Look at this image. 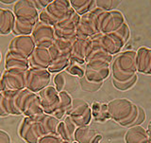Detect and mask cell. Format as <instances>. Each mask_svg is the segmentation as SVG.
Masks as SVG:
<instances>
[{
	"mask_svg": "<svg viewBox=\"0 0 151 143\" xmlns=\"http://www.w3.org/2000/svg\"><path fill=\"white\" fill-rule=\"evenodd\" d=\"M143 113V109L127 99H115L108 103L109 118L123 126L139 125L143 121L140 118Z\"/></svg>",
	"mask_w": 151,
	"mask_h": 143,
	"instance_id": "6da1fadb",
	"label": "cell"
},
{
	"mask_svg": "<svg viewBox=\"0 0 151 143\" xmlns=\"http://www.w3.org/2000/svg\"><path fill=\"white\" fill-rule=\"evenodd\" d=\"M136 57L137 51L134 50H127L118 53L112 60L111 65L112 80L124 83L136 77L138 73Z\"/></svg>",
	"mask_w": 151,
	"mask_h": 143,
	"instance_id": "7a4b0ae2",
	"label": "cell"
},
{
	"mask_svg": "<svg viewBox=\"0 0 151 143\" xmlns=\"http://www.w3.org/2000/svg\"><path fill=\"white\" fill-rule=\"evenodd\" d=\"M130 35L129 28L127 24L125 23L119 30L112 33H97L96 35L93 36V40L94 43L107 53L111 55H115L120 53L121 49H123Z\"/></svg>",
	"mask_w": 151,
	"mask_h": 143,
	"instance_id": "3957f363",
	"label": "cell"
},
{
	"mask_svg": "<svg viewBox=\"0 0 151 143\" xmlns=\"http://www.w3.org/2000/svg\"><path fill=\"white\" fill-rule=\"evenodd\" d=\"M73 11L69 0H52L48 6L40 12L39 21L54 27Z\"/></svg>",
	"mask_w": 151,
	"mask_h": 143,
	"instance_id": "277c9868",
	"label": "cell"
},
{
	"mask_svg": "<svg viewBox=\"0 0 151 143\" xmlns=\"http://www.w3.org/2000/svg\"><path fill=\"white\" fill-rule=\"evenodd\" d=\"M17 103L19 111L27 117H35L44 113L39 95L27 88L18 90Z\"/></svg>",
	"mask_w": 151,
	"mask_h": 143,
	"instance_id": "5b68a950",
	"label": "cell"
},
{
	"mask_svg": "<svg viewBox=\"0 0 151 143\" xmlns=\"http://www.w3.org/2000/svg\"><path fill=\"white\" fill-rule=\"evenodd\" d=\"M126 23L124 15L121 12L114 9L104 12L99 9L97 15V30L99 33L107 34L117 31Z\"/></svg>",
	"mask_w": 151,
	"mask_h": 143,
	"instance_id": "8992f818",
	"label": "cell"
},
{
	"mask_svg": "<svg viewBox=\"0 0 151 143\" xmlns=\"http://www.w3.org/2000/svg\"><path fill=\"white\" fill-rule=\"evenodd\" d=\"M67 115L71 117L78 127L89 125L93 118L91 105L80 99H73Z\"/></svg>",
	"mask_w": 151,
	"mask_h": 143,
	"instance_id": "52a82bcc",
	"label": "cell"
},
{
	"mask_svg": "<svg viewBox=\"0 0 151 143\" xmlns=\"http://www.w3.org/2000/svg\"><path fill=\"white\" fill-rule=\"evenodd\" d=\"M80 15L73 11L68 16L58 22L53 27L56 37L66 38V39L75 40L77 38L78 25Z\"/></svg>",
	"mask_w": 151,
	"mask_h": 143,
	"instance_id": "ba28073f",
	"label": "cell"
},
{
	"mask_svg": "<svg viewBox=\"0 0 151 143\" xmlns=\"http://www.w3.org/2000/svg\"><path fill=\"white\" fill-rule=\"evenodd\" d=\"M99 12L98 8H94L93 11L80 16L78 25L77 37L79 38H91L96 35L97 30V15Z\"/></svg>",
	"mask_w": 151,
	"mask_h": 143,
	"instance_id": "9c48e42d",
	"label": "cell"
},
{
	"mask_svg": "<svg viewBox=\"0 0 151 143\" xmlns=\"http://www.w3.org/2000/svg\"><path fill=\"white\" fill-rule=\"evenodd\" d=\"M51 75L47 69L31 68L27 72V89L32 92H40L42 89L48 86Z\"/></svg>",
	"mask_w": 151,
	"mask_h": 143,
	"instance_id": "30bf717a",
	"label": "cell"
},
{
	"mask_svg": "<svg viewBox=\"0 0 151 143\" xmlns=\"http://www.w3.org/2000/svg\"><path fill=\"white\" fill-rule=\"evenodd\" d=\"M36 45L30 35H19L12 41L9 46V53L28 60L34 51Z\"/></svg>",
	"mask_w": 151,
	"mask_h": 143,
	"instance_id": "8fae6325",
	"label": "cell"
},
{
	"mask_svg": "<svg viewBox=\"0 0 151 143\" xmlns=\"http://www.w3.org/2000/svg\"><path fill=\"white\" fill-rule=\"evenodd\" d=\"M32 38L36 46L49 49L56 39L54 28L39 21L32 32Z\"/></svg>",
	"mask_w": 151,
	"mask_h": 143,
	"instance_id": "7c38bea8",
	"label": "cell"
},
{
	"mask_svg": "<svg viewBox=\"0 0 151 143\" xmlns=\"http://www.w3.org/2000/svg\"><path fill=\"white\" fill-rule=\"evenodd\" d=\"M92 39L91 38H79L77 37L73 42L72 49L70 51L71 62L78 65L86 63L91 52Z\"/></svg>",
	"mask_w": 151,
	"mask_h": 143,
	"instance_id": "4fadbf2b",
	"label": "cell"
},
{
	"mask_svg": "<svg viewBox=\"0 0 151 143\" xmlns=\"http://www.w3.org/2000/svg\"><path fill=\"white\" fill-rule=\"evenodd\" d=\"M28 70L8 69L3 74L6 90H23L27 88Z\"/></svg>",
	"mask_w": 151,
	"mask_h": 143,
	"instance_id": "5bb4252c",
	"label": "cell"
},
{
	"mask_svg": "<svg viewBox=\"0 0 151 143\" xmlns=\"http://www.w3.org/2000/svg\"><path fill=\"white\" fill-rule=\"evenodd\" d=\"M19 133L20 136L27 143H38L44 136L35 117H27L22 122Z\"/></svg>",
	"mask_w": 151,
	"mask_h": 143,
	"instance_id": "9a60e30c",
	"label": "cell"
},
{
	"mask_svg": "<svg viewBox=\"0 0 151 143\" xmlns=\"http://www.w3.org/2000/svg\"><path fill=\"white\" fill-rule=\"evenodd\" d=\"M39 98L44 113L53 115L59 105L60 92L53 86H47L39 92Z\"/></svg>",
	"mask_w": 151,
	"mask_h": 143,
	"instance_id": "2e32d148",
	"label": "cell"
},
{
	"mask_svg": "<svg viewBox=\"0 0 151 143\" xmlns=\"http://www.w3.org/2000/svg\"><path fill=\"white\" fill-rule=\"evenodd\" d=\"M13 11L16 19L37 22L39 20L40 13L33 1H27V0L16 1V3L14 4Z\"/></svg>",
	"mask_w": 151,
	"mask_h": 143,
	"instance_id": "e0dca14e",
	"label": "cell"
},
{
	"mask_svg": "<svg viewBox=\"0 0 151 143\" xmlns=\"http://www.w3.org/2000/svg\"><path fill=\"white\" fill-rule=\"evenodd\" d=\"M28 62H29V65L31 68L48 69L52 62V57L48 49L36 46L28 59Z\"/></svg>",
	"mask_w": 151,
	"mask_h": 143,
	"instance_id": "ac0fdd59",
	"label": "cell"
},
{
	"mask_svg": "<svg viewBox=\"0 0 151 143\" xmlns=\"http://www.w3.org/2000/svg\"><path fill=\"white\" fill-rule=\"evenodd\" d=\"M102 135L89 125L78 127L75 133V141L78 143H99Z\"/></svg>",
	"mask_w": 151,
	"mask_h": 143,
	"instance_id": "d6986e66",
	"label": "cell"
},
{
	"mask_svg": "<svg viewBox=\"0 0 151 143\" xmlns=\"http://www.w3.org/2000/svg\"><path fill=\"white\" fill-rule=\"evenodd\" d=\"M37 122L39 123L40 129L42 136L57 135V129L59 126V120L53 115L42 113V115L35 116Z\"/></svg>",
	"mask_w": 151,
	"mask_h": 143,
	"instance_id": "ffe728a7",
	"label": "cell"
},
{
	"mask_svg": "<svg viewBox=\"0 0 151 143\" xmlns=\"http://www.w3.org/2000/svg\"><path fill=\"white\" fill-rule=\"evenodd\" d=\"M78 129V126L71 118L70 116L67 115L63 121L59 123L58 129H57V135L60 136L63 140L69 143H73L75 141V133Z\"/></svg>",
	"mask_w": 151,
	"mask_h": 143,
	"instance_id": "44dd1931",
	"label": "cell"
},
{
	"mask_svg": "<svg viewBox=\"0 0 151 143\" xmlns=\"http://www.w3.org/2000/svg\"><path fill=\"white\" fill-rule=\"evenodd\" d=\"M149 135L146 129L141 125L131 126L125 135L126 143H147Z\"/></svg>",
	"mask_w": 151,
	"mask_h": 143,
	"instance_id": "7402d4cb",
	"label": "cell"
},
{
	"mask_svg": "<svg viewBox=\"0 0 151 143\" xmlns=\"http://www.w3.org/2000/svg\"><path fill=\"white\" fill-rule=\"evenodd\" d=\"M74 40L66 39V38L56 37L54 43L48 49L52 59L55 57L61 56V55H70V51L72 49Z\"/></svg>",
	"mask_w": 151,
	"mask_h": 143,
	"instance_id": "603a6c76",
	"label": "cell"
},
{
	"mask_svg": "<svg viewBox=\"0 0 151 143\" xmlns=\"http://www.w3.org/2000/svg\"><path fill=\"white\" fill-rule=\"evenodd\" d=\"M138 72L151 75V49L141 47L137 51L136 57Z\"/></svg>",
	"mask_w": 151,
	"mask_h": 143,
	"instance_id": "cb8c5ba5",
	"label": "cell"
},
{
	"mask_svg": "<svg viewBox=\"0 0 151 143\" xmlns=\"http://www.w3.org/2000/svg\"><path fill=\"white\" fill-rule=\"evenodd\" d=\"M17 95L18 90H5L4 92H2L3 107L7 114H12V115L21 114L18 109Z\"/></svg>",
	"mask_w": 151,
	"mask_h": 143,
	"instance_id": "d4e9b609",
	"label": "cell"
},
{
	"mask_svg": "<svg viewBox=\"0 0 151 143\" xmlns=\"http://www.w3.org/2000/svg\"><path fill=\"white\" fill-rule=\"evenodd\" d=\"M15 17L9 9H0V34L6 35L13 30Z\"/></svg>",
	"mask_w": 151,
	"mask_h": 143,
	"instance_id": "484cf974",
	"label": "cell"
},
{
	"mask_svg": "<svg viewBox=\"0 0 151 143\" xmlns=\"http://www.w3.org/2000/svg\"><path fill=\"white\" fill-rule=\"evenodd\" d=\"M72 98L67 91H61L60 92V102L59 105L57 107L56 111L54 112L53 116L56 117L58 120H60L64 117V115L68 113L69 109L72 104Z\"/></svg>",
	"mask_w": 151,
	"mask_h": 143,
	"instance_id": "4316f807",
	"label": "cell"
},
{
	"mask_svg": "<svg viewBox=\"0 0 151 143\" xmlns=\"http://www.w3.org/2000/svg\"><path fill=\"white\" fill-rule=\"evenodd\" d=\"M5 68L6 69H18V70H28L29 69V62L27 59L17 57L12 53H9L5 60Z\"/></svg>",
	"mask_w": 151,
	"mask_h": 143,
	"instance_id": "83f0119b",
	"label": "cell"
},
{
	"mask_svg": "<svg viewBox=\"0 0 151 143\" xmlns=\"http://www.w3.org/2000/svg\"><path fill=\"white\" fill-rule=\"evenodd\" d=\"M71 7L78 15H83L96 8V0H70Z\"/></svg>",
	"mask_w": 151,
	"mask_h": 143,
	"instance_id": "f1b7e54d",
	"label": "cell"
},
{
	"mask_svg": "<svg viewBox=\"0 0 151 143\" xmlns=\"http://www.w3.org/2000/svg\"><path fill=\"white\" fill-rule=\"evenodd\" d=\"M37 21H27V20H20V19H15L14 23L13 31L19 35H29L33 32L34 28L37 25Z\"/></svg>",
	"mask_w": 151,
	"mask_h": 143,
	"instance_id": "f546056e",
	"label": "cell"
},
{
	"mask_svg": "<svg viewBox=\"0 0 151 143\" xmlns=\"http://www.w3.org/2000/svg\"><path fill=\"white\" fill-rule=\"evenodd\" d=\"M93 118L98 121H105L109 118L108 114V103L94 102L91 105Z\"/></svg>",
	"mask_w": 151,
	"mask_h": 143,
	"instance_id": "4dcf8cb0",
	"label": "cell"
},
{
	"mask_svg": "<svg viewBox=\"0 0 151 143\" xmlns=\"http://www.w3.org/2000/svg\"><path fill=\"white\" fill-rule=\"evenodd\" d=\"M71 63L70 55H61L55 57L52 59V62L48 68L49 72H61L64 68H67V66Z\"/></svg>",
	"mask_w": 151,
	"mask_h": 143,
	"instance_id": "1f68e13d",
	"label": "cell"
},
{
	"mask_svg": "<svg viewBox=\"0 0 151 143\" xmlns=\"http://www.w3.org/2000/svg\"><path fill=\"white\" fill-rule=\"evenodd\" d=\"M120 3L118 0H97L96 1V7L104 12H111L114 11Z\"/></svg>",
	"mask_w": 151,
	"mask_h": 143,
	"instance_id": "d6a6232c",
	"label": "cell"
},
{
	"mask_svg": "<svg viewBox=\"0 0 151 143\" xmlns=\"http://www.w3.org/2000/svg\"><path fill=\"white\" fill-rule=\"evenodd\" d=\"M54 83L55 88L58 90L59 92L65 91L66 84H67V78H66V73L64 72H59L54 77Z\"/></svg>",
	"mask_w": 151,
	"mask_h": 143,
	"instance_id": "836d02e7",
	"label": "cell"
},
{
	"mask_svg": "<svg viewBox=\"0 0 151 143\" xmlns=\"http://www.w3.org/2000/svg\"><path fill=\"white\" fill-rule=\"evenodd\" d=\"M67 71H68V73H70L73 76H78L79 78L84 77V70L80 68L78 64L73 63V62H71L69 65L67 66Z\"/></svg>",
	"mask_w": 151,
	"mask_h": 143,
	"instance_id": "e575fe53",
	"label": "cell"
},
{
	"mask_svg": "<svg viewBox=\"0 0 151 143\" xmlns=\"http://www.w3.org/2000/svg\"><path fill=\"white\" fill-rule=\"evenodd\" d=\"M38 143H69L63 140L58 135H47L42 136Z\"/></svg>",
	"mask_w": 151,
	"mask_h": 143,
	"instance_id": "d590c367",
	"label": "cell"
},
{
	"mask_svg": "<svg viewBox=\"0 0 151 143\" xmlns=\"http://www.w3.org/2000/svg\"><path fill=\"white\" fill-rule=\"evenodd\" d=\"M136 80H137V76L134 77L133 79H131L130 81H127V82H124V83L116 82V81H114V80H112V82H113V85H114L116 88H118L119 90H122V91H125V90L129 89V87H131L132 85L134 84Z\"/></svg>",
	"mask_w": 151,
	"mask_h": 143,
	"instance_id": "8d00e7d4",
	"label": "cell"
},
{
	"mask_svg": "<svg viewBox=\"0 0 151 143\" xmlns=\"http://www.w3.org/2000/svg\"><path fill=\"white\" fill-rule=\"evenodd\" d=\"M52 0H37V1H33L34 3L35 7L37 8L38 11H42V9H45L48 5L51 3Z\"/></svg>",
	"mask_w": 151,
	"mask_h": 143,
	"instance_id": "74e56055",
	"label": "cell"
},
{
	"mask_svg": "<svg viewBox=\"0 0 151 143\" xmlns=\"http://www.w3.org/2000/svg\"><path fill=\"white\" fill-rule=\"evenodd\" d=\"M0 143H12L11 137L8 133L1 130H0Z\"/></svg>",
	"mask_w": 151,
	"mask_h": 143,
	"instance_id": "f35d334b",
	"label": "cell"
},
{
	"mask_svg": "<svg viewBox=\"0 0 151 143\" xmlns=\"http://www.w3.org/2000/svg\"><path fill=\"white\" fill-rule=\"evenodd\" d=\"M8 114L5 111L3 107V101H2V93H0V116H6Z\"/></svg>",
	"mask_w": 151,
	"mask_h": 143,
	"instance_id": "ab89813d",
	"label": "cell"
},
{
	"mask_svg": "<svg viewBox=\"0 0 151 143\" xmlns=\"http://www.w3.org/2000/svg\"><path fill=\"white\" fill-rule=\"evenodd\" d=\"M2 90H6V89H5V85L3 82V75L0 72V91H2Z\"/></svg>",
	"mask_w": 151,
	"mask_h": 143,
	"instance_id": "60d3db41",
	"label": "cell"
},
{
	"mask_svg": "<svg viewBox=\"0 0 151 143\" xmlns=\"http://www.w3.org/2000/svg\"><path fill=\"white\" fill-rule=\"evenodd\" d=\"M146 131H147L149 136H151V120L149 121V123L147 124V128H146Z\"/></svg>",
	"mask_w": 151,
	"mask_h": 143,
	"instance_id": "b9f144b4",
	"label": "cell"
},
{
	"mask_svg": "<svg viewBox=\"0 0 151 143\" xmlns=\"http://www.w3.org/2000/svg\"><path fill=\"white\" fill-rule=\"evenodd\" d=\"M0 2H1V3H4V4H12V3H14V4H15V3H16L15 1H12V0H9V1H3V0H2V1H0Z\"/></svg>",
	"mask_w": 151,
	"mask_h": 143,
	"instance_id": "7bdbcfd3",
	"label": "cell"
},
{
	"mask_svg": "<svg viewBox=\"0 0 151 143\" xmlns=\"http://www.w3.org/2000/svg\"><path fill=\"white\" fill-rule=\"evenodd\" d=\"M147 143H151V136L149 137V140H148V142Z\"/></svg>",
	"mask_w": 151,
	"mask_h": 143,
	"instance_id": "ee69618b",
	"label": "cell"
},
{
	"mask_svg": "<svg viewBox=\"0 0 151 143\" xmlns=\"http://www.w3.org/2000/svg\"><path fill=\"white\" fill-rule=\"evenodd\" d=\"M73 143H78V142H76V141H74V142H73Z\"/></svg>",
	"mask_w": 151,
	"mask_h": 143,
	"instance_id": "f6af8a7d",
	"label": "cell"
},
{
	"mask_svg": "<svg viewBox=\"0 0 151 143\" xmlns=\"http://www.w3.org/2000/svg\"><path fill=\"white\" fill-rule=\"evenodd\" d=\"M0 58H1V54H0Z\"/></svg>",
	"mask_w": 151,
	"mask_h": 143,
	"instance_id": "bcb514c9",
	"label": "cell"
}]
</instances>
